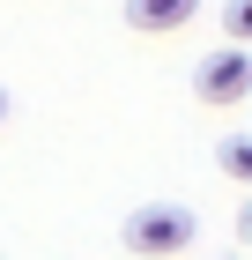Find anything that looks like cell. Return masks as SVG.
<instances>
[{"instance_id": "5b68a950", "label": "cell", "mask_w": 252, "mask_h": 260, "mask_svg": "<svg viewBox=\"0 0 252 260\" xmlns=\"http://www.w3.org/2000/svg\"><path fill=\"white\" fill-rule=\"evenodd\" d=\"M223 171H230V179H245V171H252V141H245V134L223 141Z\"/></svg>"}, {"instance_id": "6da1fadb", "label": "cell", "mask_w": 252, "mask_h": 260, "mask_svg": "<svg viewBox=\"0 0 252 260\" xmlns=\"http://www.w3.org/2000/svg\"><path fill=\"white\" fill-rule=\"evenodd\" d=\"M119 238H126V253H141V260H178V253H193L200 216H193V208H178V201H149V208L126 216Z\"/></svg>"}, {"instance_id": "277c9868", "label": "cell", "mask_w": 252, "mask_h": 260, "mask_svg": "<svg viewBox=\"0 0 252 260\" xmlns=\"http://www.w3.org/2000/svg\"><path fill=\"white\" fill-rule=\"evenodd\" d=\"M252 38V0H230L223 8V45H245Z\"/></svg>"}, {"instance_id": "8992f818", "label": "cell", "mask_w": 252, "mask_h": 260, "mask_svg": "<svg viewBox=\"0 0 252 260\" xmlns=\"http://www.w3.org/2000/svg\"><path fill=\"white\" fill-rule=\"evenodd\" d=\"M8 112H15V104H8V89H0V126H8Z\"/></svg>"}, {"instance_id": "3957f363", "label": "cell", "mask_w": 252, "mask_h": 260, "mask_svg": "<svg viewBox=\"0 0 252 260\" xmlns=\"http://www.w3.org/2000/svg\"><path fill=\"white\" fill-rule=\"evenodd\" d=\"M193 15H200V0H126V30H141V38H171Z\"/></svg>"}, {"instance_id": "7a4b0ae2", "label": "cell", "mask_w": 252, "mask_h": 260, "mask_svg": "<svg viewBox=\"0 0 252 260\" xmlns=\"http://www.w3.org/2000/svg\"><path fill=\"white\" fill-rule=\"evenodd\" d=\"M193 82H200V97H208V104H237V97L252 89V52H245V45H215L208 60H200Z\"/></svg>"}]
</instances>
